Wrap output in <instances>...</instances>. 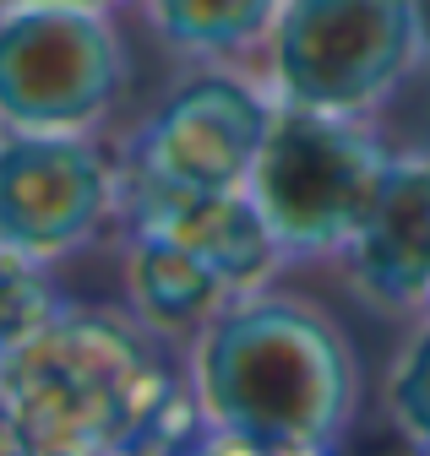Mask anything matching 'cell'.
Listing matches in <instances>:
<instances>
[{"instance_id":"obj_14","label":"cell","mask_w":430,"mask_h":456,"mask_svg":"<svg viewBox=\"0 0 430 456\" xmlns=\"http://www.w3.org/2000/svg\"><path fill=\"white\" fill-rule=\"evenodd\" d=\"M0 456H33L28 451V435H22V424H17V413H12L6 396H0Z\"/></svg>"},{"instance_id":"obj_10","label":"cell","mask_w":430,"mask_h":456,"mask_svg":"<svg viewBox=\"0 0 430 456\" xmlns=\"http://www.w3.org/2000/svg\"><path fill=\"white\" fill-rule=\"evenodd\" d=\"M120 240H126L120 245L126 305L180 348L235 299V289L202 256H191L158 228H120Z\"/></svg>"},{"instance_id":"obj_9","label":"cell","mask_w":430,"mask_h":456,"mask_svg":"<svg viewBox=\"0 0 430 456\" xmlns=\"http://www.w3.org/2000/svg\"><path fill=\"white\" fill-rule=\"evenodd\" d=\"M126 228H158V234H170L175 245H186L191 256H202L235 294L267 289L278 272H289L284 240L273 234V223H267V212L256 207V196L245 185L240 191L164 201V207L131 217Z\"/></svg>"},{"instance_id":"obj_6","label":"cell","mask_w":430,"mask_h":456,"mask_svg":"<svg viewBox=\"0 0 430 456\" xmlns=\"http://www.w3.org/2000/svg\"><path fill=\"white\" fill-rule=\"evenodd\" d=\"M131 82L98 6H0V131H103Z\"/></svg>"},{"instance_id":"obj_4","label":"cell","mask_w":430,"mask_h":456,"mask_svg":"<svg viewBox=\"0 0 430 456\" xmlns=\"http://www.w3.org/2000/svg\"><path fill=\"white\" fill-rule=\"evenodd\" d=\"M425 54V0H284L261 44V82L278 103L376 114Z\"/></svg>"},{"instance_id":"obj_16","label":"cell","mask_w":430,"mask_h":456,"mask_svg":"<svg viewBox=\"0 0 430 456\" xmlns=\"http://www.w3.org/2000/svg\"><path fill=\"white\" fill-rule=\"evenodd\" d=\"M425 315H430V310H425Z\"/></svg>"},{"instance_id":"obj_8","label":"cell","mask_w":430,"mask_h":456,"mask_svg":"<svg viewBox=\"0 0 430 456\" xmlns=\"http://www.w3.org/2000/svg\"><path fill=\"white\" fill-rule=\"evenodd\" d=\"M338 266L376 315L430 310V152L393 158Z\"/></svg>"},{"instance_id":"obj_1","label":"cell","mask_w":430,"mask_h":456,"mask_svg":"<svg viewBox=\"0 0 430 456\" xmlns=\"http://www.w3.org/2000/svg\"><path fill=\"white\" fill-rule=\"evenodd\" d=\"M175 342L131 305L66 299L28 342L0 354V396L12 403L28 451H186L207 419Z\"/></svg>"},{"instance_id":"obj_3","label":"cell","mask_w":430,"mask_h":456,"mask_svg":"<svg viewBox=\"0 0 430 456\" xmlns=\"http://www.w3.org/2000/svg\"><path fill=\"white\" fill-rule=\"evenodd\" d=\"M393 158V136L370 114L278 103L245 191L284 240L289 266H321L349 250Z\"/></svg>"},{"instance_id":"obj_7","label":"cell","mask_w":430,"mask_h":456,"mask_svg":"<svg viewBox=\"0 0 430 456\" xmlns=\"http://www.w3.org/2000/svg\"><path fill=\"white\" fill-rule=\"evenodd\" d=\"M120 228V158L98 131H0V245L71 261Z\"/></svg>"},{"instance_id":"obj_2","label":"cell","mask_w":430,"mask_h":456,"mask_svg":"<svg viewBox=\"0 0 430 456\" xmlns=\"http://www.w3.org/2000/svg\"><path fill=\"white\" fill-rule=\"evenodd\" d=\"M186 370L207 419L202 451L321 456L360 419V354L310 294H235L191 342Z\"/></svg>"},{"instance_id":"obj_5","label":"cell","mask_w":430,"mask_h":456,"mask_svg":"<svg viewBox=\"0 0 430 456\" xmlns=\"http://www.w3.org/2000/svg\"><path fill=\"white\" fill-rule=\"evenodd\" d=\"M278 98L240 71L186 77L147 120L126 136L120 158V228L164 201L240 191L273 131Z\"/></svg>"},{"instance_id":"obj_12","label":"cell","mask_w":430,"mask_h":456,"mask_svg":"<svg viewBox=\"0 0 430 456\" xmlns=\"http://www.w3.org/2000/svg\"><path fill=\"white\" fill-rule=\"evenodd\" d=\"M66 299L49 282V261H33L22 250L0 245V354H12L17 342H28Z\"/></svg>"},{"instance_id":"obj_15","label":"cell","mask_w":430,"mask_h":456,"mask_svg":"<svg viewBox=\"0 0 430 456\" xmlns=\"http://www.w3.org/2000/svg\"><path fill=\"white\" fill-rule=\"evenodd\" d=\"M0 6H98V12H115L126 0H0Z\"/></svg>"},{"instance_id":"obj_13","label":"cell","mask_w":430,"mask_h":456,"mask_svg":"<svg viewBox=\"0 0 430 456\" xmlns=\"http://www.w3.org/2000/svg\"><path fill=\"white\" fill-rule=\"evenodd\" d=\"M387 419L403 435V445L430 451V315L387 370Z\"/></svg>"},{"instance_id":"obj_11","label":"cell","mask_w":430,"mask_h":456,"mask_svg":"<svg viewBox=\"0 0 430 456\" xmlns=\"http://www.w3.org/2000/svg\"><path fill=\"white\" fill-rule=\"evenodd\" d=\"M136 6L147 28L164 38V49L207 66H229L261 54L284 0H136Z\"/></svg>"}]
</instances>
